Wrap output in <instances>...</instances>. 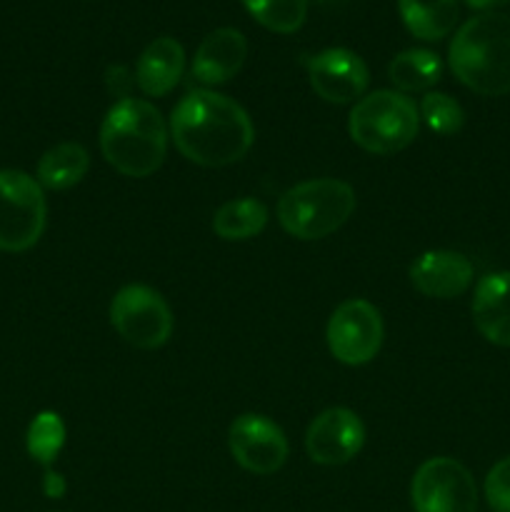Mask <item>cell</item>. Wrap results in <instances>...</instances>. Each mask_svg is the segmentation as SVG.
Instances as JSON below:
<instances>
[{"label":"cell","mask_w":510,"mask_h":512,"mask_svg":"<svg viewBox=\"0 0 510 512\" xmlns=\"http://www.w3.org/2000/svg\"><path fill=\"white\" fill-rule=\"evenodd\" d=\"M170 138L190 163L225 168L248 155L255 128L233 98L215 90H193L170 113Z\"/></svg>","instance_id":"obj_1"},{"label":"cell","mask_w":510,"mask_h":512,"mask_svg":"<svg viewBox=\"0 0 510 512\" xmlns=\"http://www.w3.org/2000/svg\"><path fill=\"white\" fill-rule=\"evenodd\" d=\"M170 130L153 103L120 98L100 125V150L125 178H148L168 155Z\"/></svg>","instance_id":"obj_2"},{"label":"cell","mask_w":510,"mask_h":512,"mask_svg":"<svg viewBox=\"0 0 510 512\" xmlns=\"http://www.w3.org/2000/svg\"><path fill=\"white\" fill-rule=\"evenodd\" d=\"M455 78L473 93L500 98L510 93V15L480 13L463 23L448 48Z\"/></svg>","instance_id":"obj_3"},{"label":"cell","mask_w":510,"mask_h":512,"mask_svg":"<svg viewBox=\"0 0 510 512\" xmlns=\"http://www.w3.org/2000/svg\"><path fill=\"white\" fill-rule=\"evenodd\" d=\"M355 213V190L345 180L315 178L285 190L278 200V220L298 240H323Z\"/></svg>","instance_id":"obj_4"},{"label":"cell","mask_w":510,"mask_h":512,"mask_svg":"<svg viewBox=\"0 0 510 512\" xmlns=\"http://www.w3.org/2000/svg\"><path fill=\"white\" fill-rule=\"evenodd\" d=\"M420 110L398 90H375L353 105L348 118L350 138L373 155H393L418 135Z\"/></svg>","instance_id":"obj_5"},{"label":"cell","mask_w":510,"mask_h":512,"mask_svg":"<svg viewBox=\"0 0 510 512\" xmlns=\"http://www.w3.org/2000/svg\"><path fill=\"white\" fill-rule=\"evenodd\" d=\"M48 203L43 185L23 170H0V250L23 253L43 238Z\"/></svg>","instance_id":"obj_6"},{"label":"cell","mask_w":510,"mask_h":512,"mask_svg":"<svg viewBox=\"0 0 510 512\" xmlns=\"http://www.w3.org/2000/svg\"><path fill=\"white\" fill-rule=\"evenodd\" d=\"M110 323L120 338L140 350H155L173 335V313L150 285H125L110 303Z\"/></svg>","instance_id":"obj_7"},{"label":"cell","mask_w":510,"mask_h":512,"mask_svg":"<svg viewBox=\"0 0 510 512\" xmlns=\"http://www.w3.org/2000/svg\"><path fill=\"white\" fill-rule=\"evenodd\" d=\"M410 500L415 512H475L478 485L455 458H430L415 470Z\"/></svg>","instance_id":"obj_8"},{"label":"cell","mask_w":510,"mask_h":512,"mask_svg":"<svg viewBox=\"0 0 510 512\" xmlns=\"http://www.w3.org/2000/svg\"><path fill=\"white\" fill-rule=\"evenodd\" d=\"M328 348L343 365H365L383 345V318L378 308L363 298L340 303L328 320Z\"/></svg>","instance_id":"obj_9"},{"label":"cell","mask_w":510,"mask_h":512,"mask_svg":"<svg viewBox=\"0 0 510 512\" xmlns=\"http://www.w3.org/2000/svg\"><path fill=\"white\" fill-rule=\"evenodd\" d=\"M230 455L240 468L255 475H270L288 460V438L283 428L258 413H245L230 423Z\"/></svg>","instance_id":"obj_10"},{"label":"cell","mask_w":510,"mask_h":512,"mask_svg":"<svg viewBox=\"0 0 510 512\" xmlns=\"http://www.w3.org/2000/svg\"><path fill=\"white\" fill-rule=\"evenodd\" d=\"M310 88L325 103L348 105L363 98L368 90L370 73L365 60L348 48H328L308 60Z\"/></svg>","instance_id":"obj_11"},{"label":"cell","mask_w":510,"mask_h":512,"mask_svg":"<svg viewBox=\"0 0 510 512\" xmlns=\"http://www.w3.org/2000/svg\"><path fill=\"white\" fill-rule=\"evenodd\" d=\"M365 443L363 420L348 408H328L308 425L305 450L318 465H345Z\"/></svg>","instance_id":"obj_12"},{"label":"cell","mask_w":510,"mask_h":512,"mask_svg":"<svg viewBox=\"0 0 510 512\" xmlns=\"http://www.w3.org/2000/svg\"><path fill=\"white\" fill-rule=\"evenodd\" d=\"M475 268L463 253L428 250L410 265V283L425 298L450 300L463 295L473 283Z\"/></svg>","instance_id":"obj_13"},{"label":"cell","mask_w":510,"mask_h":512,"mask_svg":"<svg viewBox=\"0 0 510 512\" xmlns=\"http://www.w3.org/2000/svg\"><path fill=\"white\" fill-rule=\"evenodd\" d=\"M248 58V40L235 28H218L203 38L193 58V78L203 85H223L240 73Z\"/></svg>","instance_id":"obj_14"},{"label":"cell","mask_w":510,"mask_h":512,"mask_svg":"<svg viewBox=\"0 0 510 512\" xmlns=\"http://www.w3.org/2000/svg\"><path fill=\"white\" fill-rule=\"evenodd\" d=\"M473 323L488 343L510 348V270L488 273L473 295Z\"/></svg>","instance_id":"obj_15"},{"label":"cell","mask_w":510,"mask_h":512,"mask_svg":"<svg viewBox=\"0 0 510 512\" xmlns=\"http://www.w3.org/2000/svg\"><path fill=\"white\" fill-rule=\"evenodd\" d=\"M185 70V50L175 38H155L135 63V83L148 98H163L180 83Z\"/></svg>","instance_id":"obj_16"},{"label":"cell","mask_w":510,"mask_h":512,"mask_svg":"<svg viewBox=\"0 0 510 512\" xmlns=\"http://www.w3.org/2000/svg\"><path fill=\"white\" fill-rule=\"evenodd\" d=\"M400 18L410 35L420 40H443L458 23V0H398Z\"/></svg>","instance_id":"obj_17"},{"label":"cell","mask_w":510,"mask_h":512,"mask_svg":"<svg viewBox=\"0 0 510 512\" xmlns=\"http://www.w3.org/2000/svg\"><path fill=\"white\" fill-rule=\"evenodd\" d=\"M90 155L80 143H60L38 160V180L48 190H68L88 175Z\"/></svg>","instance_id":"obj_18"},{"label":"cell","mask_w":510,"mask_h":512,"mask_svg":"<svg viewBox=\"0 0 510 512\" xmlns=\"http://www.w3.org/2000/svg\"><path fill=\"white\" fill-rule=\"evenodd\" d=\"M443 75V63L433 50L413 48L395 55L388 65V78L398 93H420L433 88Z\"/></svg>","instance_id":"obj_19"},{"label":"cell","mask_w":510,"mask_h":512,"mask_svg":"<svg viewBox=\"0 0 510 512\" xmlns=\"http://www.w3.org/2000/svg\"><path fill=\"white\" fill-rule=\"evenodd\" d=\"M268 225V208L255 198L228 200L213 215V230L223 240H250Z\"/></svg>","instance_id":"obj_20"},{"label":"cell","mask_w":510,"mask_h":512,"mask_svg":"<svg viewBox=\"0 0 510 512\" xmlns=\"http://www.w3.org/2000/svg\"><path fill=\"white\" fill-rule=\"evenodd\" d=\"M243 5L270 33L290 35L308 18V0H243Z\"/></svg>","instance_id":"obj_21"},{"label":"cell","mask_w":510,"mask_h":512,"mask_svg":"<svg viewBox=\"0 0 510 512\" xmlns=\"http://www.w3.org/2000/svg\"><path fill=\"white\" fill-rule=\"evenodd\" d=\"M25 445H28V455L35 463L50 468L65 445L63 418L58 413H53V410H45V413L35 415L28 428V435H25Z\"/></svg>","instance_id":"obj_22"},{"label":"cell","mask_w":510,"mask_h":512,"mask_svg":"<svg viewBox=\"0 0 510 512\" xmlns=\"http://www.w3.org/2000/svg\"><path fill=\"white\" fill-rule=\"evenodd\" d=\"M420 115H423L425 125L438 135H455L465 125V113L455 98L448 93H425L420 100Z\"/></svg>","instance_id":"obj_23"},{"label":"cell","mask_w":510,"mask_h":512,"mask_svg":"<svg viewBox=\"0 0 510 512\" xmlns=\"http://www.w3.org/2000/svg\"><path fill=\"white\" fill-rule=\"evenodd\" d=\"M485 500L495 512H510V455L490 468L485 478Z\"/></svg>","instance_id":"obj_24"},{"label":"cell","mask_w":510,"mask_h":512,"mask_svg":"<svg viewBox=\"0 0 510 512\" xmlns=\"http://www.w3.org/2000/svg\"><path fill=\"white\" fill-rule=\"evenodd\" d=\"M43 488H45V495H48V498H60V495L65 493V480L60 478L58 473H53V470H48V473H45Z\"/></svg>","instance_id":"obj_25"},{"label":"cell","mask_w":510,"mask_h":512,"mask_svg":"<svg viewBox=\"0 0 510 512\" xmlns=\"http://www.w3.org/2000/svg\"><path fill=\"white\" fill-rule=\"evenodd\" d=\"M463 3L473 10H485V13H490V8H498V5L510 3V0H463Z\"/></svg>","instance_id":"obj_26"},{"label":"cell","mask_w":510,"mask_h":512,"mask_svg":"<svg viewBox=\"0 0 510 512\" xmlns=\"http://www.w3.org/2000/svg\"><path fill=\"white\" fill-rule=\"evenodd\" d=\"M320 3H338V0H320Z\"/></svg>","instance_id":"obj_27"}]
</instances>
